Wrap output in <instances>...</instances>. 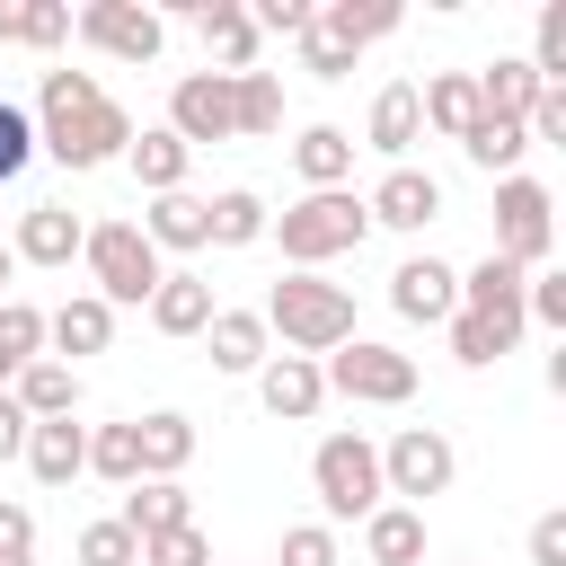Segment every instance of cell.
<instances>
[{
	"label": "cell",
	"mask_w": 566,
	"mask_h": 566,
	"mask_svg": "<svg viewBox=\"0 0 566 566\" xmlns=\"http://www.w3.org/2000/svg\"><path fill=\"white\" fill-rule=\"evenodd\" d=\"M248 18H256V35H301L310 27V0H256Z\"/></svg>",
	"instance_id": "f6af8a7d"
},
{
	"label": "cell",
	"mask_w": 566,
	"mask_h": 566,
	"mask_svg": "<svg viewBox=\"0 0 566 566\" xmlns=\"http://www.w3.org/2000/svg\"><path fill=\"white\" fill-rule=\"evenodd\" d=\"M451 478H460V451H451L442 424H398V433L380 442V486H389V504H416V513H424V495H451Z\"/></svg>",
	"instance_id": "52a82bcc"
},
{
	"label": "cell",
	"mask_w": 566,
	"mask_h": 566,
	"mask_svg": "<svg viewBox=\"0 0 566 566\" xmlns=\"http://www.w3.org/2000/svg\"><path fill=\"white\" fill-rule=\"evenodd\" d=\"M124 168L142 177V195H177V186H186V168H195V150H186L168 124H142V133L124 142Z\"/></svg>",
	"instance_id": "7402d4cb"
},
{
	"label": "cell",
	"mask_w": 566,
	"mask_h": 566,
	"mask_svg": "<svg viewBox=\"0 0 566 566\" xmlns=\"http://www.w3.org/2000/svg\"><path fill=\"white\" fill-rule=\"evenodd\" d=\"M256 398H265L274 424H310V416L327 407V380H318L310 354H265V363H256Z\"/></svg>",
	"instance_id": "5bb4252c"
},
{
	"label": "cell",
	"mask_w": 566,
	"mask_h": 566,
	"mask_svg": "<svg viewBox=\"0 0 566 566\" xmlns=\"http://www.w3.org/2000/svg\"><path fill=\"white\" fill-rule=\"evenodd\" d=\"M363 142H371L389 168H407V150L424 142V106H416V80H389V88L371 97V124H363Z\"/></svg>",
	"instance_id": "ac0fdd59"
},
{
	"label": "cell",
	"mask_w": 566,
	"mask_h": 566,
	"mask_svg": "<svg viewBox=\"0 0 566 566\" xmlns=\"http://www.w3.org/2000/svg\"><path fill=\"white\" fill-rule=\"evenodd\" d=\"M9 398L27 407V424H53V416H80V371L71 363H53V354H35L18 380H9Z\"/></svg>",
	"instance_id": "d4e9b609"
},
{
	"label": "cell",
	"mask_w": 566,
	"mask_h": 566,
	"mask_svg": "<svg viewBox=\"0 0 566 566\" xmlns=\"http://www.w3.org/2000/svg\"><path fill=\"white\" fill-rule=\"evenodd\" d=\"M203 354H212V371H248V380H256V363L274 354V336H265V318H256V310H212Z\"/></svg>",
	"instance_id": "cb8c5ba5"
},
{
	"label": "cell",
	"mask_w": 566,
	"mask_h": 566,
	"mask_svg": "<svg viewBox=\"0 0 566 566\" xmlns=\"http://www.w3.org/2000/svg\"><path fill=\"white\" fill-rule=\"evenodd\" d=\"M133 442H142V478H177L195 460V416L150 407V416H133Z\"/></svg>",
	"instance_id": "4316f807"
},
{
	"label": "cell",
	"mask_w": 566,
	"mask_h": 566,
	"mask_svg": "<svg viewBox=\"0 0 566 566\" xmlns=\"http://www.w3.org/2000/svg\"><path fill=\"white\" fill-rule=\"evenodd\" d=\"M389 310L416 318V327H442V318L460 310V265H442V256H407V265L389 274Z\"/></svg>",
	"instance_id": "4fadbf2b"
},
{
	"label": "cell",
	"mask_w": 566,
	"mask_h": 566,
	"mask_svg": "<svg viewBox=\"0 0 566 566\" xmlns=\"http://www.w3.org/2000/svg\"><path fill=\"white\" fill-rule=\"evenodd\" d=\"M265 239L283 248V265H292V274H318L327 256H354V248L371 239V212H363V195H354V186H327V195L283 203V212L265 221Z\"/></svg>",
	"instance_id": "7a4b0ae2"
},
{
	"label": "cell",
	"mask_w": 566,
	"mask_h": 566,
	"mask_svg": "<svg viewBox=\"0 0 566 566\" xmlns=\"http://www.w3.org/2000/svg\"><path fill=\"white\" fill-rule=\"evenodd\" d=\"M27 469H35V486H71L80 469H88V424L80 416H53V424H27V451H18Z\"/></svg>",
	"instance_id": "ffe728a7"
},
{
	"label": "cell",
	"mask_w": 566,
	"mask_h": 566,
	"mask_svg": "<svg viewBox=\"0 0 566 566\" xmlns=\"http://www.w3.org/2000/svg\"><path fill=\"white\" fill-rule=\"evenodd\" d=\"M469 80H478V115H513V124H522L531 97H539V71H531L522 53H495V62L469 71Z\"/></svg>",
	"instance_id": "f546056e"
},
{
	"label": "cell",
	"mask_w": 566,
	"mask_h": 566,
	"mask_svg": "<svg viewBox=\"0 0 566 566\" xmlns=\"http://www.w3.org/2000/svg\"><path fill=\"white\" fill-rule=\"evenodd\" d=\"M142 310H150V327H159V336H203L221 301H212V283H203L195 265H177V274H159V292H150Z\"/></svg>",
	"instance_id": "d6986e66"
},
{
	"label": "cell",
	"mask_w": 566,
	"mask_h": 566,
	"mask_svg": "<svg viewBox=\"0 0 566 566\" xmlns=\"http://www.w3.org/2000/svg\"><path fill=\"white\" fill-rule=\"evenodd\" d=\"M168 18H186V27L203 35V53H212V71H230V80H239V71H256V44H265V35H256V18H248V0H177Z\"/></svg>",
	"instance_id": "8fae6325"
},
{
	"label": "cell",
	"mask_w": 566,
	"mask_h": 566,
	"mask_svg": "<svg viewBox=\"0 0 566 566\" xmlns=\"http://www.w3.org/2000/svg\"><path fill=\"white\" fill-rule=\"evenodd\" d=\"M548 248H557V203H548V186H539V177H495V248H486V256L539 274Z\"/></svg>",
	"instance_id": "ba28073f"
},
{
	"label": "cell",
	"mask_w": 566,
	"mask_h": 566,
	"mask_svg": "<svg viewBox=\"0 0 566 566\" xmlns=\"http://www.w3.org/2000/svg\"><path fill=\"white\" fill-rule=\"evenodd\" d=\"M71 35L88 44V53H106V62H159V44H168V18L159 9H142V0H88L80 18H71Z\"/></svg>",
	"instance_id": "9c48e42d"
},
{
	"label": "cell",
	"mask_w": 566,
	"mask_h": 566,
	"mask_svg": "<svg viewBox=\"0 0 566 566\" xmlns=\"http://www.w3.org/2000/svg\"><path fill=\"white\" fill-rule=\"evenodd\" d=\"M274 566H336V531H327V522H292Z\"/></svg>",
	"instance_id": "b9f144b4"
},
{
	"label": "cell",
	"mask_w": 566,
	"mask_h": 566,
	"mask_svg": "<svg viewBox=\"0 0 566 566\" xmlns=\"http://www.w3.org/2000/svg\"><path fill=\"white\" fill-rule=\"evenodd\" d=\"M18 451H27V407H18L9 389H0V469H9Z\"/></svg>",
	"instance_id": "7dc6e473"
},
{
	"label": "cell",
	"mask_w": 566,
	"mask_h": 566,
	"mask_svg": "<svg viewBox=\"0 0 566 566\" xmlns=\"http://www.w3.org/2000/svg\"><path fill=\"white\" fill-rule=\"evenodd\" d=\"M142 566H212V539H203L195 522H177V531L142 539Z\"/></svg>",
	"instance_id": "ab89813d"
},
{
	"label": "cell",
	"mask_w": 566,
	"mask_h": 566,
	"mask_svg": "<svg viewBox=\"0 0 566 566\" xmlns=\"http://www.w3.org/2000/svg\"><path fill=\"white\" fill-rule=\"evenodd\" d=\"M363 212H371L380 230H424V221H442V177H433V168H389V177L363 195Z\"/></svg>",
	"instance_id": "9a60e30c"
},
{
	"label": "cell",
	"mask_w": 566,
	"mask_h": 566,
	"mask_svg": "<svg viewBox=\"0 0 566 566\" xmlns=\"http://www.w3.org/2000/svg\"><path fill=\"white\" fill-rule=\"evenodd\" d=\"M35 354H44V310L9 292V301H0V389H9V380H18Z\"/></svg>",
	"instance_id": "d590c367"
},
{
	"label": "cell",
	"mask_w": 566,
	"mask_h": 566,
	"mask_svg": "<svg viewBox=\"0 0 566 566\" xmlns=\"http://www.w3.org/2000/svg\"><path fill=\"white\" fill-rule=\"evenodd\" d=\"M80 265H88V292L106 301V310H142L150 292H159V248L142 239V221H88V239H80Z\"/></svg>",
	"instance_id": "277c9868"
},
{
	"label": "cell",
	"mask_w": 566,
	"mask_h": 566,
	"mask_svg": "<svg viewBox=\"0 0 566 566\" xmlns=\"http://www.w3.org/2000/svg\"><path fill=\"white\" fill-rule=\"evenodd\" d=\"M292 168H301V186H310V195L345 186V177H354V133H345V124H310V133L292 142Z\"/></svg>",
	"instance_id": "f1b7e54d"
},
{
	"label": "cell",
	"mask_w": 566,
	"mask_h": 566,
	"mask_svg": "<svg viewBox=\"0 0 566 566\" xmlns=\"http://www.w3.org/2000/svg\"><path fill=\"white\" fill-rule=\"evenodd\" d=\"M327 398H354V407H407L416 398V354L380 345V336H345L327 363H318Z\"/></svg>",
	"instance_id": "8992f818"
},
{
	"label": "cell",
	"mask_w": 566,
	"mask_h": 566,
	"mask_svg": "<svg viewBox=\"0 0 566 566\" xmlns=\"http://www.w3.org/2000/svg\"><path fill=\"white\" fill-rule=\"evenodd\" d=\"M115 522H124L133 539H159V531L195 522V495H186L177 478H133V486H124V504H115Z\"/></svg>",
	"instance_id": "44dd1931"
},
{
	"label": "cell",
	"mask_w": 566,
	"mask_h": 566,
	"mask_svg": "<svg viewBox=\"0 0 566 566\" xmlns=\"http://www.w3.org/2000/svg\"><path fill=\"white\" fill-rule=\"evenodd\" d=\"M27 159H35V115L0 97V186H9V177H18Z\"/></svg>",
	"instance_id": "60d3db41"
},
{
	"label": "cell",
	"mask_w": 566,
	"mask_h": 566,
	"mask_svg": "<svg viewBox=\"0 0 566 566\" xmlns=\"http://www.w3.org/2000/svg\"><path fill=\"white\" fill-rule=\"evenodd\" d=\"M442 327H451V363H469V371H486V363H504V354L522 345V336H504V327L478 318V310H451Z\"/></svg>",
	"instance_id": "8d00e7d4"
},
{
	"label": "cell",
	"mask_w": 566,
	"mask_h": 566,
	"mask_svg": "<svg viewBox=\"0 0 566 566\" xmlns=\"http://www.w3.org/2000/svg\"><path fill=\"white\" fill-rule=\"evenodd\" d=\"M416 106H424V133L460 142V133L478 124V80H469V71H433V80L416 88Z\"/></svg>",
	"instance_id": "4dcf8cb0"
},
{
	"label": "cell",
	"mask_w": 566,
	"mask_h": 566,
	"mask_svg": "<svg viewBox=\"0 0 566 566\" xmlns=\"http://www.w3.org/2000/svg\"><path fill=\"white\" fill-rule=\"evenodd\" d=\"M531 566H566V513H539L531 522Z\"/></svg>",
	"instance_id": "bcb514c9"
},
{
	"label": "cell",
	"mask_w": 566,
	"mask_h": 566,
	"mask_svg": "<svg viewBox=\"0 0 566 566\" xmlns=\"http://www.w3.org/2000/svg\"><path fill=\"white\" fill-rule=\"evenodd\" d=\"M44 345H53V363H88V354H106L115 345V310L97 301V292H71L62 310H44Z\"/></svg>",
	"instance_id": "2e32d148"
},
{
	"label": "cell",
	"mask_w": 566,
	"mask_h": 566,
	"mask_svg": "<svg viewBox=\"0 0 566 566\" xmlns=\"http://www.w3.org/2000/svg\"><path fill=\"white\" fill-rule=\"evenodd\" d=\"M310 495H318L327 531L380 513V504H389V486H380V442H363V433H327V442L310 451Z\"/></svg>",
	"instance_id": "5b68a950"
},
{
	"label": "cell",
	"mask_w": 566,
	"mask_h": 566,
	"mask_svg": "<svg viewBox=\"0 0 566 566\" xmlns=\"http://www.w3.org/2000/svg\"><path fill=\"white\" fill-rule=\"evenodd\" d=\"M168 133L186 142V150H203V142H239V124H230V71H177L168 80Z\"/></svg>",
	"instance_id": "30bf717a"
},
{
	"label": "cell",
	"mask_w": 566,
	"mask_h": 566,
	"mask_svg": "<svg viewBox=\"0 0 566 566\" xmlns=\"http://www.w3.org/2000/svg\"><path fill=\"white\" fill-rule=\"evenodd\" d=\"M230 124H239L248 142L283 133V80H274V71H239V80H230Z\"/></svg>",
	"instance_id": "836d02e7"
},
{
	"label": "cell",
	"mask_w": 566,
	"mask_h": 566,
	"mask_svg": "<svg viewBox=\"0 0 566 566\" xmlns=\"http://www.w3.org/2000/svg\"><path fill=\"white\" fill-rule=\"evenodd\" d=\"M460 150H469V168H486V177H522V150H531V133H522L513 115H478V124L460 133Z\"/></svg>",
	"instance_id": "d6a6232c"
},
{
	"label": "cell",
	"mask_w": 566,
	"mask_h": 566,
	"mask_svg": "<svg viewBox=\"0 0 566 566\" xmlns=\"http://www.w3.org/2000/svg\"><path fill=\"white\" fill-rule=\"evenodd\" d=\"M9 274H18V256H9V239H0V301H9Z\"/></svg>",
	"instance_id": "c3c4849f"
},
{
	"label": "cell",
	"mask_w": 566,
	"mask_h": 566,
	"mask_svg": "<svg viewBox=\"0 0 566 566\" xmlns=\"http://www.w3.org/2000/svg\"><path fill=\"white\" fill-rule=\"evenodd\" d=\"M88 478H106V486H133V478H142L133 416H124V424H88Z\"/></svg>",
	"instance_id": "74e56055"
},
{
	"label": "cell",
	"mask_w": 566,
	"mask_h": 566,
	"mask_svg": "<svg viewBox=\"0 0 566 566\" xmlns=\"http://www.w3.org/2000/svg\"><path fill=\"white\" fill-rule=\"evenodd\" d=\"M265 336H283L292 354H310V363H327L345 336H354V292L345 283H327V274H283L274 292H265Z\"/></svg>",
	"instance_id": "3957f363"
},
{
	"label": "cell",
	"mask_w": 566,
	"mask_h": 566,
	"mask_svg": "<svg viewBox=\"0 0 566 566\" xmlns=\"http://www.w3.org/2000/svg\"><path fill=\"white\" fill-rule=\"evenodd\" d=\"M80 566H142V539L106 513V522H88V531H80Z\"/></svg>",
	"instance_id": "f35d334b"
},
{
	"label": "cell",
	"mask_w": 566,
	"mask_h": 566,
	"mask_svg": "<svg viewBox=\"0 0 566 566\" xmlns=\"http://www.w3.org/2000/svg\"><path fill=\"white\" fill-rule=\"evenodd\" d=\"M0 557H35V513L18 495H0Z\"/></svg>",
	"instance_id": "ee69618b"
},
{
	"label": "cell",
	"mask_w": 566,
	"mask_h": 566,
	"mask_svg": "<svg viewBox=\"0 0 566 566\" xmlns=\"http://www.w3.org/2000/svg\"><path fill=\"white\" fill-rule=\"evenodd\" d=\"M363 557H371V566H424V513H416V504L363 513Z\"/></svg>",
	"instance_id": "83f0119b"
},
{
	"label": "cell",
	"mask_w": 566,
	"mask_h": 566,
	"mask_svg": "<svg viewBox=\"0 0 566 566\" xmlns=\"http://www.w3.org/2000/svg\"><path fill=\"white\" fill-rule=\"evenodd\" d=\"M310 27L327 44H345V53H363V44L398 35V0H327V9H310Z\"/></svg>",
	"instance_id": "484cf974"
},
{
	"label": "cell",
	"mask_w": 566,
	"mask_h": 566,
	"mask_svg": "<svg viewBox=\"0 0 566 566\" xmlns=\"http://www.w3.org/2000/svg\"><path fill=\"white\" fill-rule=\"evenodd\" d=\"M80 239H88V221H80L71 203H27V212H18V230H9V256H18V265L62 274V265L80 256Z\"/></svg>",
	"instance_id": "7c38bea8"
},
{
	"label": "cell",
	"mask_w": 566,
	"mask_h": 566,
	"mask_svg": "<svg viewBox=\"0 0 566 566\" xmlns=\"http://www.w3.org/2000/svg\"><path fill=\"white\" fill-rule=\"evenodd\" d=\"M142 239H150L159 256H168V248H177V256H195V248H203V195H186V186H177V195H150Z\"/></svg>",
	"instance_id": "1f68e13d"
},
{
	"label": "cell",
	"mask_w": 566,
	"mask_h": 566,
	"mask_svg": "<svg viewBox=\"0 0 566 566\" xmlns=\"http://www.w3.org/2000/svg\"><path fill=\"white\" fill-rule=\"evenodd\" d=\"M265 195L256 186H221V195H203V248H256L265 239Z\"/></svg>",
	"instance_id": "603a6c76"
},
{
	"label": "cell",
	"mask_w": 566,
	"mask_h": 566,
	"mask_svg": "<svg viewBox=\"0 0 566 566\" xmlns=\"http://www.w3.org/2000/svg\"><path fill=\"white\" fill-rule=\"evenodd\" d=\"M301 71H310V80H345V71H354V53H345V44H327L318 27H301Z\"/></svg>",
	"instance_id": "7bdbcfd3"
},
{
	"label": "cell",
	"mask_w": 566,
	"mask_h": 566,
	"mask_svg": "<svg viewBox=\"0 0 566 566\" xmlns=\"http://www.w3.org/2000/svg\"><path fill=\"white\" fill-rule=\"evenodd\" d=\"M522 283H531L522 265H504V256H478V265L460 274V310H478V318H495L504 336H522V327H531V318H522Z\"/></svg>",
	"instance_id": "e0dca14e"
},
{
	"label": "cell",
	"mask_w": 566,
	"mask_h": 566,
	"mask_svg": "<svg viewBox=\"0 0 566 566\" xmlns=\"http://www.w3.org/2000/svg\"><path fill=\"white\" fill-rule=\"evenodd\" d=\"M124 142H133V115L106 97L97 71H44V88H35V150L44 159L88 177V168L124 159Z\"/></svg>",
	"instance_id": "6da1fadb"
},
{
	"label": "cell",
	"mask_w": 566,
	"mask_h": 566,
	"mask_svg": "<svg viewBox=\"0 0 566 566\" xmlns=\"http://www.w3.org/2000/svg\"><path fill=\"white\" fill-rule=\"evenodd\" d=\"M0 566H35V557H0Z\"/></svg>",
	"instance_id": "681fc988"
},
{
	"label": "cell",
	"mask_w": 566,
	"mask_h": 566,
	"mask_svg": "<svg viewBox=\"0 0 566 566\" xmlns=\"http://www.w3.org/2000/svg\"><path fill=\"white\" fill-rule=\"evenodd\" d=\"M0 44L53 53V44H71V9L62 0H0Z\"/></svg>",
	"instance_id": "e575fe53"
}]
</instances>
